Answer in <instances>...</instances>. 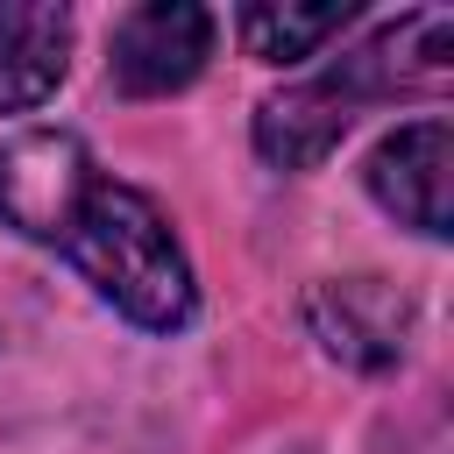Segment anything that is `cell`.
Wrapping results in <instances>:
<instances>
[{"label": "cell", "instance_id": "6da1fadb", "mask_svg": "<svg viewBox=\"0 0 454 454\" xmlns=\"http://www.w3.org/2000/svg\"><path fill=\"white\" fill-rule=\"evenodd\" d=\"M0 227L57 248L121 319L149 333H177L199 312V284L163 206L106 177L71 128H21L0 142Z\"/></svg>", "mask_w": 454, "mask_h": 454}, {"label": "cell", "instance_id": "7a4b0ae2", "mask_svg": "<svg viewBox=\"0 0 454 454\" xmlns=\"http://www.w3.org/2000/svg\"><path fill=\"white\" fill-rule=\"evenodd\" d=\"M454 64V21L447 14H397L383 21L369 43H355L348 57H333L326 71L270 92L255 106V156L277 170H312L340 149V135L355 128V114L369 99H397L419 92L433 78H447Z\"/></svg>", "mask_w": 454, "mask_h": 454}, {"label": "cell", "instance_id": "3957f363", "mask_svg": "<svg viewBox=\"0 0 454 454\" xmlns=\"http://www.w3.org/2000/svg\"><path fill=\"white\" fill-rule=\"evenodd\" d=\"M206 57H213V14L192 0H149L114 21L106 78L128 99H163V92H184L206 71Z\"/></svg>", "mask_w": 454, "mask_h": 454}, {"label": "cell", "instance_id": "277c9868", "mask_svg": "<svg viewBox=\"0 0 454 454\" xmlns=\"http://www.w3.org/2000/svg\"><path fill=\"white\" fill-rule=\"evenodd\" d=\"M362 184H369V199H376L390 220L419 227L426 241L454 234V128H447L440 114L390 128V135L369 149Z\"/></svg>", "mask_w": 454, "mask_h": 454}, {"label": "cell", "instance_id": "5b68a950", "mask_svg": "<svg viewBox=\"0 0 454 454\" xmlns=\"http://www.w3.org/2000/svg\"><path fill=\"white\" fill-rule=\"evenodd\" d=\"M312 340L348 369H390L411 340V298L383 277H326L305 291Z\"/></svg>", "mask_w": 454, "mask_h": 454}, {"label": "cell", "instance_id": "8992f818", "mask_svg": "<svg viewBox=\"0 0 454 454\" xmlns=\"http://www.w3.org/2000/svg\"><path fill=\"white\" fill-rule=\"evenodd\" d=\"M71 14L64 7H0V114H28L64 85Z\"/></svg>", "mask_w": 454, "mask_h": 454}, {"label": "cell", "instance_id": "52a82bcc", "mask_svg": "<svg viewBox=\"0 0 454 454\" xmlns=\"http://www.w3.org/2000/svg\"><path fill=\"white\" fill-rule=\"evenodd\" d=\"M348 21H355L348 0H340V7H241V14H234V35H241V50H248L255 64H305V57H319Z\"/></svg>", "mask_w": 454, "mask_h": 454}]
</instances>
